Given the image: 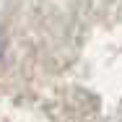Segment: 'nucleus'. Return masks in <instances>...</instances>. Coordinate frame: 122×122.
Listing matches in <instances>:
<instances>
[{"label":"nucleus","instance_id":"1","mask_svg":"<svg viewBox=\"0 0 122 122\" xmlns=\"http://www.w3.org/2000/svg\"><path fill=\"white\" fill-rule=\"evenodd\" d=\"M3 52H5V36H3V31H0V57H3Z\"/></svg>","mask_w":122,"mask_h":122}]
</instances>
